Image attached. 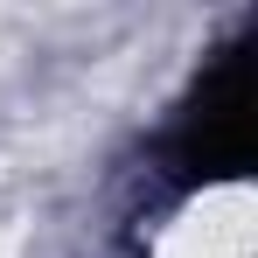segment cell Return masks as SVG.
Returning <instances> with one entry per match:
<instances>
[{
    "mask_svg": "<svg viewBox=\"0 0 258 258\" xmlns=\"http://www.w3.org/2000/svg\"><path fill=\"white\" fill-rule=\"evenodd\" d=\"M147 258H258V188L251 181L196 188L188 203L168 210Z\"/></svg>",
    "mask_w": 258,
    "mask_h": 258,
    "instance_id": "cell-1",
    "label": "cell"
}]
</instances>
